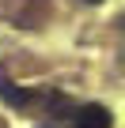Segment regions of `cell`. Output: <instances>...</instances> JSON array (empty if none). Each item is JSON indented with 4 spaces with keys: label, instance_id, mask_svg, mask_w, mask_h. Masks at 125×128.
Returning <instances> with one entry per match:
<instances>
[{
    "label": "cell",
    "instance_id": "6da1fadb",
    "mask_svg": "<svg viewBox=\"0 0 125 128\" xmlns=\"http://www.w3.org/2000/svg\"><path fill=\"white\" fill-rule=\"evenodd\" d=\"M76 124H80V128H110L114 117H110L106 106H84L80 117H76Z\"/></svg>",
    "mask_w": 125,
    "mask_h": 128
},
{
    "label": "cell",
    "instance_id": "7a4b0ae2",
    "mask_svg": "<svg viewBox=\"0 0 125 128\" xmlns=\"http://www.w3.org/2000/svg\"><path fill=\"white\" fill-rule=\"evenodd\" d=\"M0 98H4L8 106H15V109H23V106L30 102V94H27V90H19L12 79H0Z\"/></svg>",
    "mask_w": 125,
    "mask_h": 128
},
{
    "label": "cell",
    "instance_id": "3957f363",
    "mask_svg": "<svg viewBox=\"0 0 125 128\" xmlns=\"http://www.w3.org/2000/svg\"><path fill=\"white\" fill-rule=\"evenodd\" d=\"M87 4H99V0H87Z\"/></svg>",
    "mask_w": 125,
    "mask_h": 128
}]
</instances>
